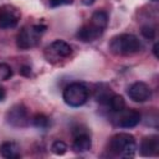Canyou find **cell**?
<instances>
[{
	"label": "cell",
	"instance_id": "cell-16",
	"mask_svg": "<svg viewBox=\"0 0 159 159\" xmlns=\"http://www.w3.org/2000/svg\"><path fill=\"white\" fill-rule=\"evenodd\" d=\"M108 104L111 106L112 111H113V112H117V113L120 112V111H123V109L125 108V101H124V98H123L122 96H119V94H113V96L111 97Z\"/></svg>",
	"mask_w": 159,
	"mask_h": 159
},
{
	"label": "cell",
	"instance_id": "cell-14",
	"mask_svg": "<svg viewBox=\"0 0 159 159\" xmlns=\"http://www.w3.org/2000/svg\"><path fill=\"white\" fill-rule=\"evenodd\" d=\"M89 24H91L93 27H96L97 30H99V31L103 32L104 29H106L107 25H108V15H107V12H106V11H102V10L94 11V12L92 14V16H91Z\"/></svg>",
	"mask_w": 159,
	"mask_h": 159
},
{
	"label": "cell",
	"instance_id": "cell-26",
	"mask_svg": "<svg viewBox=\"0 0 159 159\" xmlns=\"http://www.w3.org/2000/svg\"><path fill=\"white\" fill-rule=\"evenodd\" d=\"M82 1H83L84 5H92L94 2V0H82Z\"/></svg>",
	"mask_w": 159,
	"mask_h": 159
},
{
	"label": "cell",
	"instance_id": "cell-24",
	"mask_svg": "<svg viewBox=\"0 0 159 159\" xmlns=\"http://www.w3.org/2000/svg\"><path fill=\"white\" fill-rule=\"evenodd\" d=\"M5 97H6V92H5V89H4L2 87H0V102L4 101Z\"/></svg>",
	"mask_w": 159,
	"mask_h": 159
},
{
	"label": "cell",
	"instance_id": "cell-7",
	"mask_svg": "<svg viewBox=\"0 0 159 159\" xmlns=\"http://www.w3.org/2000/svg\"><path fill=\"white\" fill-rule=\"evenodd\" d=\"M128 96L134 102H145L150 99L152 97V89L150 87L144 82H134L128 88Z\"/></svg>",
	"mask_w": 159,
	"mask_h": 159
},
{
	"label": "cell",
	"instance_id": "cell-18",
	"mask_svg": "<svg viewBox=\"0 0 159 159\" xmlns=\"http://www.w3.org/2000/svg\"><path fill=\"white\" fill-rule=\"evenodd\" d=\"M67 149H68V147L63 140H56L51 145V150L56 155H63L67 152Z\"/></svg>",
	"mask_w": 159,
	"mask_h": 159
},
{
	"label": "cell",
	"instance_id": "cell-21",
	"mask_svg": "<svg viewBox=\"0 0 159 159\" xmlns=\"http://www.w3.org/2000/svg\"><path fill=\"white\" fill-rule=\"evenodd\" d=\"M48 1H50V6H52V7H56V6L71 2V0H48Z\"/></svg>",
	"mask_w": 159,
	"mask_h": 159
},
{
	"label": "cell",
	"instance_id": "cell-11",
	"mask_svg": "<svg viewBox=\"0 0 159 159\" xmlns=\"http://www.w3.org/2000/svg\"><path fill=\"white\" fill-rule=\"evenodd\" d=\"M47 51H50L51 53L56 55L57 57H68L72 53V47L70 46V43H67L66 41L62 40H56L53 41L48 47Z\"/></svg>",
	"mask_w": 159,
	"mask_h": 159
},
{
	"label": "cell",
	"instance_id": "cell-15",
	"mask_svg": "<svg viewBox=\"0 0 159 159\" xmlns=\"http://www.w3.org/2000/svg\"><path fill=\"white\" fill-rule=\"evenodd\" d=\"M113 96L112 93V89L106 86V84H99L94 92V97H96V101L102 103V104H107L111 99V97Z\"/></svg>",
	"mask_w": 159,
	"mask_h": 159
},
{
	"label": "cell",
	"instance_id": "cell-19",
	"mask_svg": "<svg viewBox=\"0 0 159 159\" xmlns=\"http://www.w3.org/2000/svg\"><path fill=\"white\" fill-rule=\"evenodd\" d=\"M12 76V70L7 63H0V80H9Z\"/></svg>",
	"mask_w": 159,
	"mask_h": 159
},
{
	"label": "cell",
	"instance_id": "cell-3",
	"mask_svg": "<svg viewBox=\"0 0 159 159\" xmlns=\"http://www.w3.org/2000/svg\"><path fill=\"white\" fill-rule=\"evenodd\" d=\"M88 88L81 82H73L66 86L62 93L65 103L70 107H81L88 99Z\"/></svg>",
	"mask_w": 159,
	"mask_h": 159
},
{
	"label": "cell",
	"instance_id": "cell-9",
	"mask_svg": "<svg viewBox=\"0 0 159 159\" xmlns=\"http://www.w3.org/2000/svg\"><path fill=\"white\" fill-rule=\"evenodd\" d=\"M140 154L143 157H155L159 153V138L157 135H150L143 138L140 142Z\"/></svg>",
	"mask_w": 159,
	"mask_h": 159
},
{
	"label": "cell",
	"instance_id": "cell-8",
	"mask_svg": "<svg viewBox=\"0 0 159 159\" xmlns=\"http://www.w3.org/2000/svg\"><path fill=\"white\" fill-rule=\"evenodd\" d=\"M118 113H120V116L118 118V125L122 128H133L142 119L140 113L135 109H128V111L123 109Z\"/></svg>",
	"mask_w": 159,
	"mask_h": 159
},
{
	"label": "cell",
	"instance_id": "cell-4",
	"mask_svg": "<svg viewBox=\"0 0 159 159\" xmlns=\"http://www.w3.org/2000/svg\"><path fill=\"white\" fill-rule=\"evenodd\" d=\"M6 122L14 128H25L30 123L27 109L24 104H14L6 112Z\"/></svg>",
	"mask_w": 159,
	"mask_h": 159
},
{
	"label": "cell",
	"instance_id": "cell-23",
	"mask_svg": "<svg viewBox=\"0 0 159 159\" xmlns=\"http://www.w3.org/2000/svg\"><path fill=\"white\" fill-rule=\"evenodd\" d=\"M32 27H34V30H35L37 34H42V32L46 30V26H45V25H34Z\"/></svg>",
	"mask_w": 159,
	"mask_h": 159
},
{
	"label": "cell",
	"instance_id": "cell-5",
	"mask_svg": "<svg viewBox=\"0 0 159 159\" xmlns=\"http://www.w3.org/2000/svg\"><path fill=\"white\" fill-rule=\"evenodd\" d=\"M21 17L20 10L10 4H5L0 6V29L7 30L15 27Z\"/></svg>",
	"mask_w": 159,
	"mask_h": 159
},
{
	"label": "cell",
	"instance_id": "cell-12",
	"mask_svg": "<svg viewBox=\"0 0 159 159\" xmlns=\"http://www.w3.org/2000/svg\"><path fill=\"white\" fill-rule=\"evenodd\" d=\"M103 32L97 30L96 27H93L91 24L84 25L83 27H81L77 31V37L84 42H89V41H94L97 37H99Z\"/></svg>",
	"mask_w": 159,
	"mask_h": 159
},
{
	"label": "cell",
	"instance_id": "cell-2",
	"mask_svg": "<svg viewBox=\"0 0 159 159\" xmlns=\"http://www.w3.org/2000/svg\"><path fill=\"white\" fill-rule=\"evenodd\" d=\"M109 48L114 55L129 56L137 53L142 48V43L137 36L132 34H122L114 36L109 42Z\"/></svg>",
	"mask_w": 159,
	"mask_h": 159
},
{
	"label": "cell",
	"instance_id": "cell-20",
	"mask_svg": "<svg viewBox=\"0 0 159 159\" xmlns=\"http://www.w3.org/2000/svg\"><path fill=\"white\" fill-rule=\"evenodd\" d=\"M140 32H142V35H143L145 39H148V40H152V39L155 37V30H154V27H152V26H149V25L143 26L142 30H140Z\"/></svg>",
	"mask_w": 159,
	"mask_h": 159
},
{
	"label": "cell",
	"instance_id": "cell-27",
	"mask_svg": "<svg viewBox=\"0 0 159 159\" xmlns=\"http://www.w3.org/2000/svg\"><path fill=\"white\" fill-rule=\"evenodd\" d=\"M153 1H157V0H153Z\"/></svg>",
	"mask_w": 159,
	"mask_h": 159
},
{
	"label": "cell",
	"instance_id": "cell-1",
	"mask_svg": "<svg viewBox=\"0 0 159 159\" xmlns=\"http://www.w3.org/2000/svg\"><path fill=\"white\" fill-rule=\"evenodd\" d=\"M109 150L120 158H133L137 150V143L132 134L118 133L113 135L109 140Z\"/></svg>",
	"mask_w": 159,
	"mask_h": 159
},
{
	"label": "cell",
	"instance_id": "cell-17",
	"mask_svg": "<svg viewBox=\"0 0 159 159\" xmlns=\"http://www.w3.org/2000/svg\"><path fill=\"white\" fill-rule=\"evenodd\" d=\"M32 124L36 127V128H40V129H46L48 128L50 125V119L47 116L42 114V113H37L32 118Z\"/></svg>",
	"mask_w": 159,
	"mask_h": 159
},
{
	"label": "cell",
	"instance_id": "cell-10",
	"mask_svg": "<svg viewBox=\"0 0 159 159\" xmlns=\"http://www.w3.org/2000/svg\"><path fill=\"white\" fill-rule=\"evenodd\" d=\"M0 155L2 158L6 159H17L21 157L20 153V147L17 143L7 140V142H2L0 144Z\"/></svg>",
	"mask_w": 159,
	"mask_h": 159
},
{
	"label": "cell",
	"instance_id": "cell-13",
	"mask_svg": "<svg viewBox=\"0 0 159 159\" xmlns=\"http://www.w3.org/2000/svg\"><path fill=\"white\" fill-rule=\"evenodd\" d=\"M92 147V140L89 138L88 134H80L75 137L73 144H72V149L76 153H84L88 152Z\"/></svg>",
	"mask_w": 159,
	"mask_h": 159
},
{
	"label": "cell",
	"instance_id": "cell-6",
	"mask_svg": "<svg viewBox=\"0 0 159 159\" xmlns=\"http://www.w3.org/2000/svg\"><path fill=\"white\" fill-rule=\"evenodd\" d=\"M39 36L40 34H37L34 27H24L19 34H17V37H16V45L21 50H29L34 46L37 45L39 42Z\"/></svg>",
	"mask_w": 159,
	"mask_h": 159
},
{
	"label": "cell",
	"instance_id": "cell-22",
	"mask_svg": "<svg viewBox=\"0 0 159 159\" xmlns=\"http://www.w3.org/2000/svg\"><path fill=\"white\" fill-rule=\"evenodd\" d=\"M20 73H21L22 76H25V77H29V76L31 75V68H30L29 66H22V67L20 68Z\"/></svg>",
	"mask_w": 159,
	"mask_h": 159
},
{
	"label": "cell",
	"instance_id": "cell-25",
	"mask_svg": "<svg viewBox=\"0 0 159 159\" xmlns=\"http://www.w3.org/2000/svg\"><path fill=\"white\" fill-rule=\"evenodd\" d=\"M153 53H154V56L157 58L159 57V55H158V43H154V46H153Z\"/></svg>",
	"mask_w": 159,
	"mask_h": 159
}]
</instances>
